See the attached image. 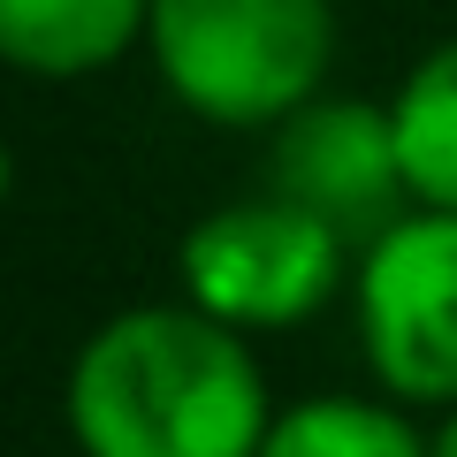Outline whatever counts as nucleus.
Returning a JSON list of instances; mask_svg holds the SVG:
<instances>
[{
	"label": "nucleus",
	"instance_id": "1",
	"mask_svg": "<svg viewBox=\"0 0 457 457\" xmlns=\"http://www.w3.org/2000/svg\"><path fill=\"white\" fill-rule=\"evenodd\" d=\"M267 381L198 305H130L77 351L69 435L84 457H260Z\"/></svg>",
	"mask_w": 457,
	"mask_h": 457
},
{
	"label": "nucleus",
	"instance_id": "2",
	"mask_svg": "<svg viewBox=\"0 0 457 457\" xmlns=\"http://www.w3.org/2000/svg\"><path fill=\"white\" fill-rule=\"evenodd\" d=\"M153 69L221 130H282L336 62L328 0H153Z\"/></svg>",
	"mask_w": 457,
	"mask_h": 457
},
{
	"label": "nucleus",
	"instance_id": "3",
	"mask_svg": "<svg viewBox=\"0 0 457 457\" xmlns=\"http://www.w3.org/2000/svg\"><path fill=\"white\" fill-rule=\"evenodd\" d=\"M343 245L328 221H312L290 198H228L183 237V297L221 328H297L320 312L343 282Z\"/></svg>",
	"mask_w": 457,
	"mask_h": 457
},
{
	"label": "nucleus",
	"instance_id": "4",
	"mask_svg": "<svg viewBox=\"0 0 457 457\" xmlns=\"http://www.w3.org/2000/svg\"><path fill=\"white\" fill-rule=\"evenodd\" d=\"M366 366L404 404L457 411V213H404L359 260Z\"/></svg>",
	"mask_w": 457,
	"mask_h": 457
},
{
	"label": "nucleus",
	"instance_id": "5",
	"mask_svg": "<svg viewBox=\"0 0 457 457\" xmlns=\"http://www.w3.org/2000/svg\"><path fill=\"white\" fill-rule=\"evenodd\" d=\"M267 191L328 221L351 252L381 245L404 213H420L396 145V114L374 99H312L267 145Z\"/></svg>",
	"mask_w": 457,
	"mask_h": 457
},
{
	"label": "nucleus",
	"instance_id": "6",
	"mask_svg": "<svg viewBox=\"0 0 457 457\" xmlns=\"http://www.w3.org/2000/svg\"><path fill=\"white\" fill-rule=\"evenodd\" d=\"M153 31V0H0V54L31 77H92Z\"/></svg>",
	"mask_w": 457,
	"mask_h": 457
},
{
	"label": "nucleus",
	"instance_id": "7",
	"mask_svg": "<svg viewBox=\"0 0 457 457\" xmlns=\"http://www.w3.org/2000/svg\"><path fill=\"white\" fill-rule=\"evenodd\" d=\"M396 145H404L411 198L435 213H457V38L435 46L389 99Z\"/></svg>",
	"mask_w": 457,
	"mask_h": 457
},
{
	"label": "nucleus",
	"instance_id": "8",
	"mask_svg": "<svg viewBox=\"0 0 457 457\" xmlns=\"http://www.w3.org/2000/svg\"><path fill=\"white\" fill-rule=\"evenodd\" d=\"M260 457H435V442H420V427L389 404L366 396H312V404L282 411L267 427Z\"/></svg>",
	"mask_w": 457,
	"mask_h": 457
},
{
	"label": "nucleus",
	"instance_id": "9",
	"mask_svg": "<svg viewBox=\"0 0 457 457\" xmlns=\"http://www.w3.org/2000/svg\"><path fill=\"white\" fill-rule=\"evenodd\" d=\"M435 457H457V411H450V427L435 435Z\"/></svg>",
	"mask_w": 457,
	"mask_h": 457
}]
</instances>
